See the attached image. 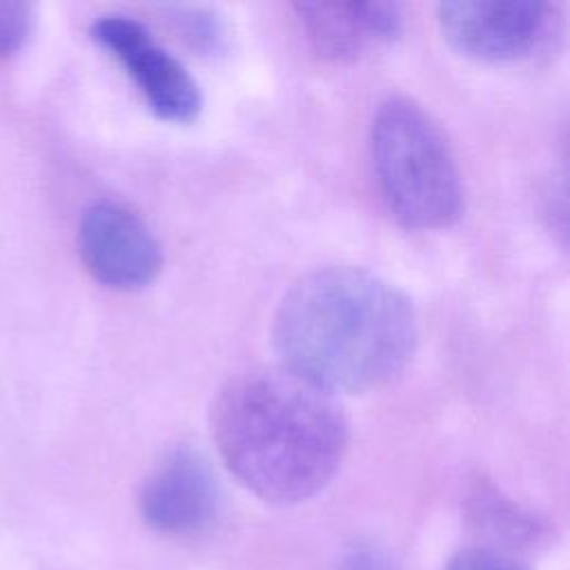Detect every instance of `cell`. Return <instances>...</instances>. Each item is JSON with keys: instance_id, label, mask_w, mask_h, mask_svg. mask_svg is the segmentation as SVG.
Wrapping results in <instances>:
<instances>
[{"instance_id": "cell-11", "label": "cell", "mask_w": 570, "mask_h": 570, "mask_svg": "<svg viewBox=\"0 0 570 570\" xmlns=\"http://www.w3.org/2000/svg\"><path fill=\"white\" fill-rule=\"evenodd\" d=\"M176 16L178 22H187V38H191L196 45L216 47V40L220 38L216 16L212 18V13H203L200 9H176Z\"/></svg>"}, {"instance_id": "cell-8", "label": "cell", "mask_w": 570, "mask_h": 570, "mask_svg": "<svg viewBox=\"0 0 570 570\" xmlns=\"http://www.w3.org/2000/svg\"><path fill=\"white\" fill-rule=\"evenodd\" d=\"M292 9L312 49L334 62L356 60L403 31L396 2H296Z\"/></svg>"}, {"instance_id": "cell-7", "label": "cell", "mask_w": 570, "mask_h": 570, "mask_svg": "<svg viewBox=\"0 0 570 570\" xmlns=\"http://www.w3.org/2000/svg\"><path fill=\"white\" fill-rule=\"evenodd\" d=\"M149 528L169 537H189L205 530L218 508L216 479L200 452L178 445L149 472L138 497Z\"/></svg>"}, {"instance_id": "cell-10", "label": "cell", "mask_w": 570, "mask_h": 570, "mask_svg": "<svg viewBox=\"0 0 570 570\" xmlns=\"http://www.w3.org/2000/svg\"><path fill=\"white\" fill-rule=\"evenodd\" d=\"M445 570H530V568L503 550L474 546L456 552L448 561Z\"/></svg>"}, {"instance_id": "cell-2", "label": "cell", "mask_w": 570, "mask_h": 570, "mask_svg": "<svg viewBox=\"0 0 570 570\" xmlns=\"http://www.w3.org/2000/svg\"><path fill=\"white\" fill-rule=\"evenodd\" d=\"M209 430L236 481L274 505L318 494L350 443L334 396L285 367H254L229 379L212 403Z\"/></svg>"}, {"instance_id": "cell-6", "label": "cell", "mask_w": 570, "mask_h": 570, "mask_svg": "<svg viewBox=\"0 0 570 570\" xmlns=\"http://www.w3.org/2000/svg\"><path fill=\"white\" fill-rule=\"evenodd\" d=\"M78 252L98 283L120 292L147 287L163 267L154 232L134 209L116 200H98L82 212Z\"/></svg>"}, {"instance_id": "cell-1", "label": "cell", "mask_w": 570, "mask_h": 570, "mask_svg": "<svg viewBox=\"0 0 570 570\" xmlns=\"http://www.w3.org/2000/svg\"><path fill=\"white\" fill-rule=\"evenodd\" d=\"M416 338L410 298L381 276L347 265L301 276L272 321L281 367L332 396L394 381L412 361Z\"/></svg>"}, {"instance_id": "cell-5", "label": "cell", "mask_w": 570, "mask_h": 570, "mask_svg": "<svg viewBox=\"0 0 570 570\" xmlns=\"http://www.w3.org/2000/svg\"><path fill=\"white\" fill-rule=\"evenodd\" d=\"M91 38L127 71L158 118L176 125L198 118L203 109L198 82L140 20L122 13L100 16L91 24Z\"/></svg>"}, {"instance_id": "cell-9", "label": "cell", "mask_w": 570, "mask_h": 570, "mask_svg": "<svg viewBox=\"0 0 570 570\" xmlns=\"http://www.w3.org/2000/svg\"><path fill=\"white\" fill-rule=\"evenodd\" d=\"M31 7L22 2H0V58L16 53L31 31Z\"/></svg>"}, {"instance_id": "cell-3", "label": "cell", "mask_w": 570, "mask_h": 570, "mask_svg": "<svg viewBox=\"0 0 570 570\" xmlns=\"http://www.w3.org/2000/svg\"><path fill=\"white\" fill-rule=\"evenodd\" d=\"M370 158L387 209L412 229H443L463 214V180L434 118L414 100H383L370 125Z\"/></svg>"}, {"instance_id": "cell-4", "label": "cell", "mask_w": 570, "mask_h": 570, "mask_svg": "<svg viewBox=\"0 0 570 570\" xmlns=\"http://www.w3.org/2000/svg\"><path fill=\"white\" fill-rule=\"evenodd\" d=\"M436 20L454 51L490 65L528 62L548 56L563 33L559 7L530 0L443 2Z\"/></svg>"}]
</instances>
